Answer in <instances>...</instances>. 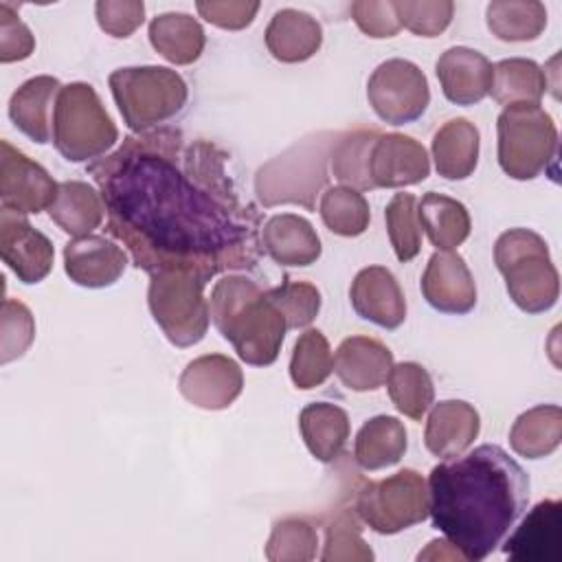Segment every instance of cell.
<instances>
[{
    "instance_id": "7dc6e473",
    "label": "cell",
    "mask_w": 562,
    "mask_h": 562,
    "mask_svg": "<svg viewBox=\"0 0 562 562\" xmlns=\"http://www.w3.org/2000/svg\"><path fill=\"white\" fill-rule=\"evenodd\" d=\"M200 18L224 31H241L252 24L259 2L248 0H200L195 2Z\"/></svg>"
},
{
    "instance_id": "44dd1931",
    "label": "cell",
    "mask_w": 562,
    "mask_h": 562,
    "mask_svg": "<svg viewBox=\"0 0 562 562\" xmlns=\"http://www.w3.org/2000/svg\"><path fill=\"white\" fill-rule=\"evenodd\" d=\"M393 364V351L371 336L345 338L334 356V373L345 389L356 393L380 389Z\"/></svg>"
},
{
    "instance_id": "b9f144b4",
    "label": "cell",
    "mask_w": 562,
    "mask_h": 562,
    "mask_svg": "<svg viewBox=\"0 0 562 562\" xmlns=\"http://www.w3.org/2000/svg\"><path fill=\"white\" fill-rule=\"evenodd\" d=\"M270 303L281 312L288 329L307 327L321 312V292L307 281H283L266 290Z\"/></svg>"
},
{
    "instance_id": "9a60e30c",
    "label": "cell",
    "mask_w": 562,
    "mask_h": 562,
    "mask_svg": "<svg viewBox=\"0 0 562 562\" xmlns=\"http://www.w3.org/2000/svg\"><path fill=\"white\" fill-rule=\"evenodd\" d=\"M426 303L441 314H468L476 305V283L465 259L454 250H437L419 281Z\"/></svg>"
},
{
    "instance_id": "74e56055",
    "label": "cell",
    "mask_w": 562,
    "mask_h": 562,
    "mask_svg": "<svg viewBox=\"0 0 562 562\" xmlns=\"http://www.w3.org/2000/svg\"><path fill=\"white\" fill-rule=\"evenodd\" d=\"M334 371V356L321 329H305L292 349L290 378L296 389L310 391L321 386Z\"/></svg>"
},
{
    "instance_id": "4dcf8cb0",
    "label": "cell",
    "mask_w": 562,
    "mask_h": 562,
    "mask_svg": "<svg viewBox=\"0 0 562 562\" xmlns=\"http://www.w3.org/2000/svg\"><path fill=\"white\" fill-rule=\"evenodd\" d=\"M419 226L437 250H454L459 248L472 231V220L463 202L428 191L417 202Z\"/></svg>"
},
{
    "instance_id": "7402d4cb",
    "label": "cell",
    "mask_w": 562,
    "mask_h": 562,
    "mask_svg": "<svg viewBox=\"0 0 562 562\" xmlns=\"http://www.w3.org/2000/svg\"><path fill=\"white\" fill-rule=\"evenodd\" d=\"M481 430L479 411L463 400H443L428 413L424 443L437 459H452L463 454Z\"/></svg>"
},
{
    "instance_id": "681fc988",
    "label": "cell",
    "mask_w": 562,
    "mask_h": 562,
    "mask_svg": "<svg viewBox=\"0 0 562 562\" xmlns=\"http://www.w3.org/2000/svg\"><path fill=\"white\" fill-rule=\"evenodd\" d=\"M463 560L461 553L448 542V540H432L428 542V549L417 555V560Z\"/></svg>"
},
{
    "instance_id": "2e32d148",
    "label": "cell",
    "mask_w": 562,
    "mask_h": 562,
    "mask_svg": "<svg viewBox=\"0 0 562 562\" xmlns=\"http://www.w3.org/2000/svg\"><path fill=\"white\" fill-rule=\"evenodd\" d=\"M430 176V158L422 143L406 134H380L369 156L373 189H402Z\"/></svg>"
},
{
    "instance_id": "e0dca14e",
    "label": "cell",
    "mask_w": 562,
    "mask_h": 562,
    "mask_svg": "<svg viewBox=\"0 0 562 562\" xmlns=\"http://www.w3.org/2000/svg\"><path fill=\"white\" fill-rule=\"evenodd\" d=\"M512 562H558L562 558V503L540 501L503 540Z\"/></svg>"
},
{
    "instance_id": "836d02e7",
    "label": "cell",
    "mask_w": 562,
    "mask_h": 562,
    "mask_svg": "<svg viewBox=\"0 0 562 562\" xmlns=\"http://www.w3.org/2000/svg\"><path fill=\"white\" fill-rule=\"evenodd\" d=\"M485 22L503 42H533L547 26V9L538 0H492Z\"/></svg>"
},
{
    "instance_id": "ab89813d",
    "label": "cell",
    "mask_w": 562,
    "mask_h": 562,
    "mask_svg": "<svg viewBox=\"0 0 562 562\" xmlns=\"http://www.w3.org/2000/svg\"><path fill=\"white\" fill-rule=\"evenodd\" d=\"M375 555L362 538L360 518L353 509H338L325 527L323 562H371Z\"/></svg>"
},
{
    "instance_id": "5bb4252c",
    "label": "cell",
    "mask_w": 562,
    "mask_h": 562,
    "mask_svg": "<svg viewBox=\"0 0 562 562\" xmlns=\"http://www.w3.org/2000/svg\"><path fill=\"white\" fill-rule=\"evenodd\" d=\"M0 252L18 281L33 285L48 277L55 261L50 239L31 226L24 215L0 213Z\"/></svg>"
},
{
    "instance_id": "ffe728a7",
    "label": "cell",
    "mask_w": 562,
    "mask_h": 562,
    "mask_svg": "<svg viewBox=\"0 0 562 562\" xmlns=\"http://www.w3.org/2000/svg\"><path fill=\"white\" fill-rule=\"evenodd\" d=\"M443 97L454 105L481 103L492 88V61L468 46L443 50L435 64Z\"/></svg>"
},
{
    "instance_id": "4316f807",
    "label": "cell",
    "mask_w": 562,
    "mask_h": 562,
    "mask_svg": "<svg viewBox=\"0 0 562 562\" xmlns=\"http://www.w3.org/2000/svg\"><path fill=\"white\" fill-rule=\"evenodd\" d=\"M50 220L70 237L92 235L103 224L105 202L101 191L83 180L59 182L57 195L48 206Z\"/></svg>"
},
{
    "instance_id": "60d3db41",
    "label": "cell",
    "mask_w": 562,
    "mask_h": 562,
    "mask_svg": "<svg viewBox=\"0 0 562 562\" xmlns=\"http://www.w3.org/2000/svg\"><path fill=\"white\" fill-rule=\"evenodd\" d=\"M386 233L395 257L406 263L422 250V226L417 217V198L413 193H395L384 209Z\"/></svg>"
},
{
    "instance_id": "bcb514c9",
    "label": "cell",
    "mask_w": 562,
    "mask_h": 562,
    "mask_svg": "<svg viewBox=\"0 0 562 562\" xmlns=\"http://www.w3.org/2000/svg\"><path fill=\"white\" fill-rule=\"evenodd\" d=\"M35 50V37L31 29L20 20L9 2H0V61H22Z\"/></svg>"
},
{
    "instance_id": "c3c4849f",
    "label": "cell",
    "mask_w": 562,
    "mask_h": 562,
    "mask_svg": "<svg viewBox=\"0 0 562 562\" xmlns=\"http://www.w3.org/2000/svg\"><path fill=\"white\" fill-rule=\"evenodd\" d=\"M351 18H353L356 26L373 40L393 37L402 29L400 20L393 11V2H384V0L351 2Z\"/></svg>"
},
{
    "instance_id": "d6a6232c",
    "label": "cell",
    "mask_w": 562,
    "mask_h": 562,
    "mask_svg": "<svg viewBox=\"0 0 562 562\" xmlns=\"http://www.w3.org/2000/svg\"><path fill=\"white\" fill-rule=\"evenodd\" d=\"M547 88V72L533 59L509 57L494 64L490 94L498 105H540Z\"/></svg>"
},
{
    "instance_id": "7a4b0ae2",
    "label": "cell",
    "mask_w": 562,
    "mask_h": 562,
    "mask_svg": "<svg viewBox=\"0 0 562 562\" xmlns=\"http://www.w3.org/2000/svg\"><path fill=\"white\" fill-rule=\"evenodd\" d=\"M529 490L525 468L501 446L483 443L430 470L428 516L463 560L481 562L522 518Z\"/></svg>"
},
{
    "instance_id": "5b68a950",
    "label": "cell",
    "mask_w": 562,
    "mask_h": 562,
    "mask_svg": "<svg viewBox=\"0 0 562 562\" xmlns=\"http://www.w3.org/2000/svg\"><path fill=\"white\" fill-rule=\"evenodd\" d=\"M494 263L509 299L525 314L549 312L560 296V274L547 241L529 228H509L494 244Z\"/></svg>"
},
{
    "instance_id": "ba28073f",
    "label": "cell",
    "mask_w": 562,
    "mask_h": 562,
    "mask_svg": "<svg viewBox=\"0 0 562 562\" xmlns=\"http://www.w3.org/2000/svg\"><path fill=\"white\" fill-rule=\"evenodd\" d=\"M498 165L514 180H533L558 162V127L540 105H509L496 119Z\"/></svg>"
},
{
    "instance_id": "f35d334b",
    "label": "cell",
    "mask_w": 562,
    "mask_h": 562,
    "mask_svg": "<svg viewBox=\"0 0 562 562\" xmlns=\"http://www.w3.org/2000/svg\"><path fill=\"white\" fill-rule=\"evenodd\" d=\"M318 551V533L314 525L299 516H288L274 522L266 542L270 562H310Z\"/></svg>"
},
{
    "instance_id": "e575fe53",
    "label": "cell",
    "mask_w": 562,
    "mask_h": 562,
    "mask_svg": "<svg viewBox=\"0 0 562 562\" xmlns=\"http://www.w3.org/2000/svg\"><path fill=\"white\" fill-rule=\"evenodd\" d=\"M380 136L378 130H353L338 136L329 162L334 178L349 189L369 191L373 189L369 178V156L375 138Z\"/></svg>"
},
{
    "instance_id": "ac0fdd59",
    "label": "cell",
    "mask_w": 562,
    "mask_h": 562,
    "mask_svg": "<svg viewBox=\"0 0 562 562\" xmlns=\"http://www.w3.org/2000/svg\"><path fill=\"white\" fill-rule=\"evenodd\" d=\"M349 301L360 318L382 329H397L406 321V296L384 266L362 268L351 281Z\"/></svg>"
},
{
    "instance_id": "4fadbf2b",
    "label": "cell",
    "mask_w": 562,
    "mask_h": 562,
    "mask_svg": "<svg viewBox=\"0 0 562 562\" xmlns=\"http://www.w3.org/2000/svg\"><path fill=\"white\" fill-rule=\"evenodd\" d=\"M178 389L187 402L204 411L228 408L244 391L239 364L224 353H206L191 360L180 378Z\"/></svg>"
},
{
    "instance_id": "83f0119b",
    "label": "cell",
    "mask_w": 562,
    "mask_h": 562,
    "mask_svg": "<svg viewBox=\"0 0 562 562\" xmlns=\"http://www.w3.org/2000/svg\"><path fill=\"white\" fill-rule=\"evenodd\" d=\"M301 437L321 463L336 461L349 439V415L331 402H312L299 415Z\"/></svg>"
},
{
    "instance_id": "f1b7e54d",
    "label": "cell",
    "mask_w": 562,
    "mask_h": 562,
    "mask_svg": "<svg viewBox=\"0 0 562 562\" xmlns=\"http://www.w3.org/2000/svg\"><path fill=\"white\" fill-rule=\"evenodd\" d=\"M147 35L154 50L176 66H189L198 61L206 44L202 24L193 15L180 11L151 18Z\"/></svg>"
},
{
    "instance_id": "8fae6325",
    "label": "cell",
    "mask_w": 562,
    "mask_h": 562,
    "mask_svg": "<svg viewBox=\"0 0 562 562\" xmlns=\"http://www.w3.org/2000/svg\"><path fill=\"white\" fill-rule=\"evenodd\" d=\"M367 99L373 112L389 125H406L426 112L430 103L428 79L408 59L382 61L367 81Z\"/></svg>"
},
{
    "instance_id": "6da1fadb",
    "label": "cell",
    "mask_w": 562,
    "mask_h": 562,
    "mask_svg": "<svg viewBox=\"0 0 562 562\" xmlns=\"http://www.w3.org/2000/svg\"><path fill=\"white\" fill-rule=\"evenodd\" d=\"M211 140L184 145L178 127L130 134L88 165L105 202V231L136 268L191 270L211 281L259 261L261 215L244 204Z\"/></svg>"
},
{
    "instance_id": "d590c367",
    "label": "cell",
    "mask_w": 562,
    "mask_h": 562,
    "mask_svg": "<svg viewBox=\"0 0 562 562\" xmlns=\"http://www.w3.org/2000/svg\"><path fill=\"white\" fill-rule=\"evenodd\" d=\"M384 384L389 389L391 402L402 415L417 422L430 411L435 400V384L430 373L422 364L417 362L393 364Z\"/></svg>"
},
{
    "instance_id": "1f68e13d",
    "label": "cell",
    "mask_w": 562,
    "mask_h": 562,
    "mask_svg": "<svg viewBox=\"0 0 562 562\" xmlns=\"http://www.w3.org/2000/svg\"><path fill=\"white\" fill-rule=\"evenodd\" d=\"M562 441V411L558 404H540L520 413L509 430V446L518 457L544 459Z\"/></svg>"
},
{
    "instance_id": "d6986e66",
    "label": "cell",
    "mask_w": 562,
    "mask_h": 562,
    "mask_svg": "<svg viewBox=\"0 0 562 562\" xmlns=\"http://www.w3.org/2000/svg\"><path fill=\"white\" fill-rule=\"evenodd\" d=\"M125 268V250L103 235L77 237L64 246V270L81 288H110L121 279Z\"/></svg>"
},
{
    "instance_id": "484cf974",
    "label": "cell",
    "mask_w": 562,
    "mask_h": 562,
    "mask_svg": "<svg viewBox=\"0 0 562 562\" xmlns=\"http://www.w3.org/2000/svg\"><path fill=\"white\" fill-rule=\"evenodd\" d=\"M481 134L468 119L446 121L432 136L435 169L446 180H465L479 165Z\"/></svg>"
},
{
    "instance_id": "f6af8a7d",
    "label": "cell",
    "mask_w": 562,
    "mask_h": 562,
    "mask_svg": "<svg viewBox=\"0 0 562 562\" xmlns=\"http://www.w3.org/2000/svg\"><path fill=\"white\" fill-rule=\"evenodd\" d=\"M94 15L101 31L123 40L145 22V4L143 0H99L94 4Z\"/></svg>"
},
{
    "instance_id": "f546056e",
    "label": "cell",
    "mask_w": 562,
    "mask_h": 562,
    "mask_svg": "<svg viewBox=\"0 0 562 562\" xmlns=\"http://www.w3.org/2000/svg\"><path fill=\"white\" fill-rule=\"evenodd\" d=\"M408 448L404 424L391 415L367 419L353 441V459L367 472H378L400 463Z\"/></svg>"
},
{
    "instance_id": "277c9868",
    "label": "cell",
    "mask_w": 562,
    "mask_h": 562,
    "mask_svg": "<svg viewBox=\"0 0 562 562\" xmlns=\"http://www.w3.org/2000/svg\"><path fill=\"white\" fill-rule=\"evenodd\" d=\"M340 132H316L259 167L255 193L263 206L299 204L314 211L316 195L327 184V162Z\"/></svg>"
},
{
    "instance_id": "603a6c76",
    "label": "cell",
    "mask_w": 562,
    "mask_h": 562,
    "mask_svg": "<svg viewBox=\"0 0 562 562\" xmlns=\"http://www.w3.org/2000/svg\"><path fill=\"white\" fill-rule=\"evenodd\" d=\"M261 250L279 266H312L321 257V237L314 226L294 213L272 215L259 231Z\"/></svg>"
},
{
    "instance_id": "3957f363",
    "label": "cell",
    "mask_w": 562,
    "mask_h": 562,
    "mask_svg": "<svg viewBox=\"0 0 562 562\" xmlns=\"http://www.w3.org/2000/svg\"><path fill=\"white\" fill-rule=\"evenodd\" d=\"M209 314L241 362L270 367L279 358L288 325L257 281L246 274H224L211 290Z\"/></svg>"
},
{
    "instance_id": "52a82bcc",
    "label": "cell",
    "mask_w": 562,
    "mask_h": 562,
    "mask_svg": "<svg viewBox=\"0 0 562 562\" xmlns=\"http://www.w3.org/2000/svg\"><path fill=\"white\" fill-rule=\"evenodd\" d=\"M119 140V130L86 81L61 86L53 105V145L68 162L99 160Z\"/></svg>"
},
{
    "instance_id": "7bdbcfd3",
    "label": "cell",
    "mask_w": 562,
    "mask_h": 562,
    "mask_svg": "<svg viewBox=\"0 0 562 562\" xmlns=\"http://www.w3.org/2000/svg\"><path fill=\"white\" fill-rule=\"evenodd\" d=\"M393 11L400 26L419 37L441 35L454 15V2L450 0H395Z\"/></svg>"
},
{
    "instance_id": "8d00e7d4",
    "label": "cell",
    "mask_w": 562,
    "mask_h": 562,
    "mask_svg": "<svg viewBox=\"0 0 562 562\" xmlns=\"http://www.w3.org/2000/svg\"><path fill=\"white\" fill-rule=\"evenodd\" d=\"M318 213L323 224L340 237H358L369 228L371 209L364 195L349 187H329L321 195Z\"/></svg>"
},
{
    "instance_id": "30bf717a",
    "label": "cell",
    "mask_w": 562,
    "mask_h": 562,
    "mask_svg": "<svg viewBox=\"0 0 562 562\" xmlns=\"http://www.w3.org/2000/svg\"><path fill=\"white\" fill-rule=\"evenodd\" d=\"M428 481L404 468L380 481H364L356 490L353 512L360 522L382 536L400 533L428 518Z\"/></svg>"
},
{
    "instance_id": "d4e9b609",
    "label": "cell",
    "mask_w": 562,
    "mask_h": 562,
    "mask_svg": "<svg viewBox=\"0 0 562 562\" xmlns=\"http://www.w3.org/2000/svg\"><path fill=\"white\" fill-rule=\"evenodd\" d=\"M59 90V79L50 75H37L26 79L9 99L11 123L37 145L53 140L50 105H55Z\"/></svg>"
},
{
    "instance_id": "cb8c5ba5",
    "label": "cell",
    "mask_w": 562,
    "mask_h": 562,
    "mask_svg": "<svg viewBox=\"0 0 562 562\" xmlns=\"http://www.w3.org/2000/svg\"><path fill=\"white\" fill-rule=\"evenodd\" d=\"M263 40L268 53L277 61L301 64L318 53L323 44V26L305 11L281 9L268 22Z\"/></svg>"
},
{
    "instance_id": "ee69618b",
    "label": "cell",
    "mask_w": 562,
    "mask_h": 562,
    "mask_svg": "<svg viewBox=\"0 0 562 562\" xmlns=\"http://www.w3.org/2000/svg\"><path fill=\"white\" fill-rule=\"evenodd\" d=\"M35 338V321L31 310L15 301H2L0 316V362L7 364L15 358H22Z\"/></svg>"
},
{
    "instance_id": "8992f818",
    "label": "cell",
    "mask_w": 562,
    "mask_h": 562,
    "mask_svg": "<svg viewBox=\"0 0 562 562\" xmlns=\"http://www.w3.org/2000/svg\"><path fill=\"white\" fill-rule=\"evenodd\" d=\"M108 83L123 123L134 134L165 127L184 110L189 99L187 81L165 66L116 68Z\"/></svg>"
},
{
    "instance_id": "7c38bea8",
    "label": "cell",
    "mask_w": 562,
    "mask_h": 562,
    "mask_svg": "<svg viewBox=\"0 0 562 562\" xmlns=\"http://www.w3.org/2000/svg\"><path fill=\"white\" fill-rule=\"evenodd\" d=\"M0 204L2 211L31 215L48 211L59 182L33 158L15 149L9 140L0 143Z\"/></svg>"
},
{
    "instance_id": "9c48e42d",
    "label": "cell",
    "mask_w": 562,
    "mask_h": 562,
    "mask_svg": "<svg viewBox=\"0 0 562 562\" xmlns=\"http://www.w3.org/2000/svg\"><path fill=\"white\" fill-rule=\"evenodd\" d=\"M206 279L191 270H160L149 274L147 305L154 323L176 347L198 345L209 329L211 314L204 299Z\"/></svg>"
}]
</instances>
